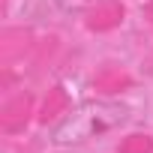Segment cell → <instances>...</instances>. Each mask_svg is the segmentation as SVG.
<instances>
[{
	"mask_svg": "<svg viewBox=\"0 0 153 153\" xmlns=\"http://www.w3.org/2000/svg\"><path fill=\"white\" fill-rule=\"evenodd\" d=\"M108 0H54V6L60 12H69V15H78V12H90L96 6H105Z\"/></svg>",
	"mask_w": 153,
	"mask_h": 153,
	"instance_id": "obj_2",
	"label": "cell"
},
{
	"mask_svg": "<svg viewBox=\"0 0 153 153\" xmlns=\"http://www.w3.org/2000/svg\"><path fill=\"white\" fill-rule=\"evenodd\" d=\"M126 120H129V108L123 102H114V99H90V102L78 105L72 114H66L51 129V141L57 147H78V144L96 141V138L120 129Z\"/></svg>",
	"mask_w": 153,
	"mask_h": 153,
	"instance_id": "obj_1",
	"label": "cell"
}]
</instances>
